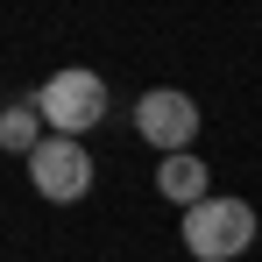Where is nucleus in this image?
I'll return each mask as SVG.
<instances>
[{
  "instance_id": "f257e3e1",
  "label": "nucleus",
  "mask_w": 262,
  "mask_h": 262,
  "mask_svg": "<svg viewBox=\"0 0 262 262\" xmlns=\"http://www.w3.org/2000/svg\"><path fill=\"white\" fill-rule=\"evenodd\" d=\"M248 241H255V206L248 199H206V206L184 213V248L199 262H227Z\"/></svg>"
},
{
  "instance_id": "f03ea898",
  "label": "nucleus",
  "mask_w": 262,
  "mask_h": 262,
  "mask_svg": "<svg viewBox=\"0 0 262 262\" xmlns=\"http://www.w3.org/2000/svg\"><path fill=\"white\" fill-rule=\"evenodd\" d=\"M36 114H43L50 135H78L92 128V121H106V85L92 78V71H57L43 92H36Z\"/></svg>"
},
{
  "instance_id": "7ed1b4c3",
  "label": "nucleus",
  "mask_w": 262,
  "mask_h": 262,
  "mask_svg": "<svg viewBox=\"0 0 262 262\" xmlns=\"http://www.w3.org/2000/svg\"><path fill=\"white\" fill-rule=\"evenodd\" d=\"M29 177H36V191H43V199H57V206L85 199V191H92V156H85V142L50 135L43 149L29 156Z\"/></svg>"
},
{
  "instance_id": "20e7f679",
  "label": "nucleus",
  "mask_w": 262,
  "mask_h": 262,
  "mask_svg": "<svg viewBox=\"0 0 262 262\" xmlns=\"http://www.w3.org/2000/svg\"><path fill=\"white\" fill-rule=\"evenodd\" d=\"M135 128L149 135L163 156H184V149H191V135H199V106H191L184 92L156 85V92H142V99H135Z\"/></svg>"
},
{
  "instance_id": "39448f33",
  "label": "nucleus",
  "mask_w": 262,
  "mask_h": 262,
  "mask_svg": "<svg viewBox=\"0 0 262 262\" xmlns=\"http://www.w3.org/2000/svg\"><path fill=\"white\" fill-rule=\"evenodd\" d=\"M156 191H163L170 206L191 213V206H206V199H213V170H206L191 149H184V156H163V163H156Z\"/></svg>"
},
{
  "instance_id": "423d86ee",
  "label": "nucleus",
  "mask_w": 262,
  "mask_h": 262,
  "mask_svg": "<svg viewBox=\"0 0 262 262\" xmlns=\"http://www.w3.org/2000/svg\"><path fill=\"white\" fill-rule=\"evenodd\" d=\"M43 142H50V128H43V114H36V99L0 114V149H7V156H36Z\"/></svg>"
}]
</instances>
